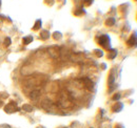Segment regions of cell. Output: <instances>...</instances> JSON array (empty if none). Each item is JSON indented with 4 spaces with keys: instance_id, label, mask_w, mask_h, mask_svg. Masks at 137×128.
<instances>
[{
    "instance_id": "1",
    "label": "cell",
    "mask_w": 137,
    "mask_h": 128,
    "mask_svg": "<svg viewBox=\"0 0 137 128\" xmlns=\"http://www.w3.org/2000/svg\"><path fill=\"white\" fill-rule=\"evenodd\" d=\"M99 42H100V44L101 45H103V46H108V44L110 43V39L108 38L107 36H102L99 39Z\"/></svg>"
},
{
    "instance_id": "2",
    "label": "cell",
    "mask_w": 137,
    "mask_h": 128,
    "mask_svg": "<svg viewBox=\"0 0 137 128\" xmlns=\"http://www.w3.org/2000/svg\"><path fill=\"white\" fill-rule=\"evenodd\" d=\"M40 96V91L39 90H34L32 91L30 94V98L32 99V100H36V99H38Z\"/></svg>"
},
{
    "instance_id": "3",
    "label": "cell",
    "mask_w": 137,
    "mask_h": 128,
    "mask_svg": "<svg viewBox=\"0 0 137 128\" xmlns=\"http://www.w3.org/2000/svg\"><path fill=\"white\" fill-rule=\"evenodd\" d=\"M49 51H50V54L52 55V57H58V55H59V51H58L57 48H50L49 49Z\"/></svg>"
}]
</instances>
